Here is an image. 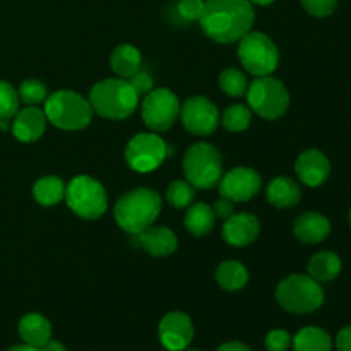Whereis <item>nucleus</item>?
Returning <instances> with one entry per match:
<instances>
[{"label": "nucleus", "mask_w": 351, "mask_h": 351, "mask_svg": "<svg viewBox=\"0 0 351 351\" xmlns=\"http://www.w3.org/2000/svg\"><path fill=\"white\" fill-rule=\"evenodd\" d=\"M256 12L249 0H206L202 31L216 43H235L252 29Z\"/></svg>", "instance_id": "nucleus-1"}, {"label": "nucleus", "mask_w": 351, "mask_h": 351, "mask_svg": "<svg viewBox=\"0 0 351 351\" xmlns=\"http://www.w3.org/2000/svg\"><path fill=\"white\" fill-rule=\"evenodd\" d=\"M161 211V197L156 191L147 187H137L125 192L115 202V221L123 232L130 235L149 228Z\"/></svg>", "instance_id": "nucleus-2"}, {"label": "nucleus", "mask_w": 351, "mask_h": 351, "mask_svg": "<svg viewBox=\"0 0 351 351\" xmlns=\"http://www.w3.org/2000/svg\"><path fill=\"white\" fill-rule=\"evenodd\" d=\"M89 103L103 119L123 120L136 112L139 96L127 79H103L91 88Z\"/></svg>", "instance_id": "nucleus-3"}, {"label": "nucleus", "mask_w": 351, "mask_h": 351, "mask_svg": "<svg viewBox=\"0 0 351 351\" xmlns=\"http://www.w3.org/2000/svg\"><path fill=\"white\" fill-rule=\"evenodd\" d=\"M45 115L48 122L62 130H81L93 120L89 99L71 89H58L45 99Z\"/></svg>", "instance_id": "nucleus-4"}, {"label": "nucleus", "mask_w": 351, "mask_h": 351, "mask_svg": "<svg viewBox=\"0 0 351 351\" xmlns=\"http://www.w3.org/2000/svg\"><path fill=\"white\" fill-rule=\"evenodd\" d=\"M276 300L290 314H312L324 304V290L308 274H291L278 285Z\"/></svg>", "instance_id": "nucleus-5"}, {"label": "nucleus", "mask_w": 351, "mask_h": 351, "mask_svg": "<svg viewBox=\"0 0 351 351\" xmlns=\"http://www.w3.org/2000/svg\"><path fill=\"white\" fill-rule=\"evenodd\" d=\"M184 173L194 189L209 191L216 187L223 177L221 153L208 143L194 144L185 153Z\"/></svg>", "instance_id": "nucleus-6"}, {"label": "nucleus", "mask_w": 351, "mask_h": 351, "mask_svg": "<svg viewBox=\"0 0 351 351\" xmlns=\"http://www.w3.org/2000/svg\"><path fill=\"white\" fill-rule=\"evenodd\" d=\"M65 201L69 209L82 219H98L108 208L105 187L96 178L77 175L65 187Z\"/></svg>", "instance_id": "nucleus-7"}, {"label": "nucleus", "mask_w": 351, "mask_h": 351, "mask_svg": "<svg viewBox=\"0 0 351 351\" xmlns=\"http://www.w3.org/2000/svg\"><path fill=\"white\" fill-rule=\"evenodd\" d=\"M245 95L250 110L266 120L280 119L290 106V93L287 86L273 75L254 79Z\"/></svg>", "instance_id": "nucleus-8"}, {"label": "nucleus", "mask_w": 351, "mask_h": 351, "mask_svg": "<svg viewBox=\"0 0 351 351\" xmlns=\"http://www.w3.org/2000/svg\"><path fill=\"white\" fill-rule=\"evenodd\" d=\"M239 58L247 72L256 77H264L278 69L280 51L267 34L249 31L239 40Z\"/></svg>", "instance_id": "nucleus-9"}, {"label": "nucleus", "mask_w": 351, "mask_h": 351, "mask_svg": "<svg viewBox=\"0 0 351 351\" xmlns=\"http://www.w3.org/2000/svg\"><path fill=\"white\" fill-rule=\"evenodd\" d=\"M171 153L173 146L165 143L158 134L143 132L134 136L127 144L125 161L132 170L147 173L161 167Z\"/></svg>", "instance_id": "nucleus-10"}, {"label": "nucleus", "mask_w": 351, "mask_h": 351, "mask_svg": "<svg viewBox=\"0 0 351 351\" xmlns=\"http://www.w3.org/2000/svg\"><path fill=\"white\" fill-rule=\"evenodd\" d=\"M143 120L154 132H165L175 123L180 115V103L175 93L170 89L160 88L147 93L143 99Z\"/></svg>", "instance_id": "nucleus-11"}, {"label": "nucleus", "mask_w": 351, "mask_h": 351, "mask_svg": "<svg viewBox=\"0 0 351 351\" xmlns=\"http://www.w3.org/2000/svg\"><path fill=\"white\" fill-rule=\"evenodd\" d=\"M180 119L185 129L199 137L211 136L219 123V113L215 103L204 96H192L180 106Z\"/></svg>", "instance_id": "nucleus-12"}, {"label": "nucleus", "mask_w": 351, "mask_h": 351, "mask_svg": "<svg viewBox=\"0 0 351 351\" xmlns=\"http://www.w3.org/2000/svg\"><path fill=\"white\" fill-rule=\"evenodd\" d=\"M219 195L233 202H245L256 197L261 191V175L247 167H237L223 173L219 180Z\"/></svg>", "instance_id": "nucleus-13"}, {"label": "nucleus", "mask_w": 351, "mask_h": 351, "mask_svg": "<svg viewBox=\"0 0 351 351\" xmlns=\"http://www.w3.org/2000/svg\"><path fill=\"white\" fill-rule=\"evenodd\" d=\"M160 341L168 351L187 350L194 338V326L184 312H170L160 322Z\"/></svg>", "instance_id": "nucleus-14"}, {"label": "nucleus", "mask_w": 351, "mask_h": 351, "mask_svg": "<svg viewBox=\"0 0 351 351\" xmlns=\"http://www.w3.org/2000/svg\"><path fill=\"white\" fill-rule=\"evenodd\" d=\"M295 171L307 187H321L331 175V161L322 151L307 149L295 161Z\"/></svg>", "instance_id": "nucleus-15"}, {"label": "nucleus", "mask_w": 351, "mask_h": 351, "mask_svg": "<svg viewBox=\"0 0 351 351\" xmlns=\"http://www.w3.org/2000/svg\"><path fill=\"white\" fill-rule=\"evenodd\" d=\"M259 219L250 213H239V215L233 213L228 219H225V225H223V239L228 245L233 247L250 245L259 237Z\"/></svg>", "instance_id": "nucleus-16"}, {"label": "nucleus", "mask_w": 351, "mask_h": 351, "mask_svg": "<svg viewBox=\"0 0 351 351\" xmlns=\"http://www.w3.org/2000/svg\"><path fill=\"white\" fill-rule=\"evenodd\" d=\"M136 243L137 247L146 250L153 257H168L177 250L178 240L175 233L168 226H153L146 228L144 232L137 233Z\"/></svg>", "instance_id": "nucleus-17"}, {"label": "nucleus", "mask_w": 351, "mask_h": 351, "mask_svg": "<svg viewBox=\"0 0 351 351\" xmlns=\"http://www.w3.org/2000/svg\"><path fill=\"white\" fill-rule=\"evenodd\" d=\"M10 129L14 137L21 143H34L45 134L47 115L38 106H26L14 115Z\"/></svg>", "instance_id": "nucleus-18"}, {"label": "nucleus", "mask_w": 351, "mask_h": 351, "mask_svg": "<svg viewBox=\"0 0 351 351\" xmlns=\"http://www.w3.org/2000/svg\"><path fill=\"white\" fill-rule=\"evenodd\" d=\"M293 233L302 243L315 245L324 242L331 233V221L324 215L315 211L304 213L293 223Z\"/></svg>", "instance_id": "nucleus-19"}, {"label": "nucleus", "mask_w": 351, "mask_h": 351, "mask_svg": "<svg viewBox=\"0 0 351 351\" xmlns=\"http://www.w3.org/2000/svg\"><path fill=\"white\" fill-rule=\"evenodd\" d=\"M267 202L274 208L288 209L293 208L300 202L302 191L297 182L290 177H276L271 180V184L266 189Z\"/></svg>", "instance_id": "nucleus-20"}, {"label": "nucleus", "mask_w": 351, "mask_h": 351, "mask_svg": "<svg viewBox=\"0 0 351 351\" xmlns=\"http://www.w3.org/2000/svg\"><path fill=\"white\" fill-rule=\"evenodd\" d=\"M343 263L339 256L331 250H322L315 256L311 257L307 264V273L312 280L317 283H328V281H335L336 278L341 274Z\"/></svg>", "instance_id": "nucleus-21"}, {"label": "nucleus", "mask_w": 351, "mask_h": 351, "mask_svg": "<svg viewBox=\"0 0 351 351\" xmlns=\"http://www.w3.org/2000/svg\"><path fill=\"white\" fill-rule=\"evenodd\" d=\"M19 336L26 345L41 348L51 339V324L41 314H27L19 321Z\"/></svg>", "instance_id": "nucleus-22"}, {"label": "nucleus", "mask_w": 351, "mask_h": 351, "mask_svg": "<svg viewBox=\"0 0 351 351\" xmlns=\"http://www.w3.org/2000/svg\"><path fill=\"white\" fill-rule=\"evenodd\" d=\"M215 211H213L211 206H208L206 202H195V204L189 206L184 218L185 228H187V232L192 233L194 237L208 235L213 230V226H215Z\"/></svg>", "instance_id": "nucleus-23"}, {"label": "nucleus", "mask_w": 351, "mask_h": 351, "mask_svg": "<svg viewBox=\"0 0 351 351\" xmlns=\"http://www.w3.org/2000/svg\"><path fill=\"white\" fill-rule=\"evenodd\" d=\"M110 64L119 77L129 79L136 72H139L143 57H141V51L132 45H119L110 57Z\"/></svg>", "instance_id": "nucleus-24"}, {"label": "nucleus", "mask_w": 351, "mask_h": 351, "mask_svg": "<svg viewBox=\"0 0 351 351\" xmlns=\"http://www.w3.org/2000/svg\"><path fill=\"white\" fill-rule=\"evenodd\" d=\"M216 281L226 291L242 290L249 283V271L239 261H225L216 269Z\"/></svg>", "instance_id": "nucleus-25"}, {"label": "nucleus", "mask_w": 351, "mask_h": 351, "mask_svg": "<svg viewBox=\"0 0 351 351\" xmlns=\"http://www.w3.org/2000/svg\"><path fill=\"white\" fill-rule=\"evenodd\" d=\"M293 350L295 351H331L332 350V339L324 329L315 328V326H308V328L300 329L293 339Z\"/></svg>", "instance_id": "nucleus-26"}, {"label": "nucleus", "mask_w": 351, "mask_h": 351, "mask_svg": "<svg viewBox=\"0 0 351 351\" xmlns=\"http://www.w3.org/2000/svg\"><path fill=\"white\" fill-rule=\"evenodd\" d=\"M33 197L41 206H57L65 197V184L55 175H47L33 185Z\"/></svg>", "instance_id": "nucleus-27"}, {"label": "nucleus", "mask_w": 351, "mask_h": 351, "mask_svg": "<svg viewBox=\"0 0 351 351\" xmlns=\"http://www.w3.org/2000/svg\"><path fill=\"white\" fill-rule=\"evenodd\" d=\"M219 88L228 96H235V98L243 96L247 93V88H249L247 75L235 67L225 69L219 75Z\"/></svg>", "instance_id": "nucleus-28"}, {"label": "nucleus", "mask_w": 351, "mask_h": 351, "mask_svg": "<svg viewBox=\"0 0 351 351\" xmlns=\"http://www.w3.org/2000/svg\"><path fill=\"white\" fill-rule=\"evenodd\" d=\"M250 120H252V112L249 106L232 105L223 112L221 123L230 132H243L250 125Z\"/></svg>", "instance_id": "nucleus-29"}, {"label": "nucleus", "mask_w": 351, "mask_h": 351, "mask_svg": "<svg viewBox=\"0 0 351 351\" xmlns=\"http://www.w3.org/2000/svg\"><path fill=\"white\" fill-rule=\"evenodd\" d=\"M194 197L195 189L185 180L171 182L167 189V201L170 202V206H173L177 209L189 208L194 202Z\"/></svg>", "instance_id": "nucleus-30"}, {"label": "nucleus", "mask_w": 351, "mask_h": 351, "mask_svg": "<svg viewBox=\"0 0 351 351\" xmlns=\"http://www.w3.org/2000/svg\"><path fill=\"white\" fill-rule=\"evenodd\" d=\"M17 95L27 106H36L48 98L47 86L38 79H26L24 82H21Z\"/></svg>", "instance_id": "nucleus-31"}, {"label": "nucleus", "mask_w": 351, "mask_h": 351, "mask_svg": "<svg viewBox=\"0 0 351 351\" xmlns=\"http://www.w3.org/2000/svg\"><path fill=\"white\" fill-rule=\"evenodd\" d=\"M19 112V95L5 81H0V120H10Z\"/></svg>", "instance_id": "nucleus-32"}, {"label": "nucleus", "mask_w": 351, "mask_h": 351, "mask_svg": "<svg viewBox=\"0 0 351 351\" xmlns=\"http://www.w3.org/2000/svg\"><path fill=\"white\" fill-rule=\"evenodd\" d=\"M204 0H178L177 12L184 21H199L204 12Z\"/></svg>", "instance_id": "nucleus-33"}, {"label": "nucleus", "mask_w": 351, "mask_h": 351, "mask_svg": "<svg viewBox=\"0 0 351 351\" xmlns=\"http://www.w3.org/2000/svg\"><path fill=\"white\" fill-rule=\"evenodd\" d=\"M304 9L314 17H329L338 7V0H300Z\"/></svg>", "instance_id": "nucleus-34"}, {"label": "nucleus", "mask_w": 351, "mask_h": 351, "mask_svg": "<svg viewBox=\"0 0 351 351\" xmlns=\"http://www.w3.org/2000/svg\"><path fill=\"white\" fill-rule=\"evenodd\" d=\"M264 345L267 351H288L291 346V336L283 329H273L267 332Z\"/></svg>", "instance_id": "nucleus-35"}, {"label": "nucleus", "mask_w": 351, "mask_h": 351, "mask_svg": "<svg viewBox=\"0 0 351 351\" xmlns=\"http://www.w3.org/2000/svg\"><path fill=\"white\" fill-rule=\"evenodd\" d=\"M127 81L130 82V86H132V89L136 91V95L139 96H146L147 93H151L154 89V81L153 77H151L147 72H136V74L132 75V77H129Z\"/></svg>", "instance_id": "nucleus-36"}, {"label": "nucleus", "mask_w": 351, "mask_h": 351, "mask_svg": "<svg viewBox=\"0 0 351 351\" xmlns=\"http://www.w3.org/2000/svg\"><path fill=\"white\" fill-rule=\"evenodd\" d=\"M213 211H215V216L219 219H228L230 216L235 213V202L230 201L226 197H219L218 201L213 204Z\"/></svg>", "instance_id": "nucleus-37"}, {"label": "nucleus", "mask_w": 351, "mask_h": 351, "mask_svg": "<svg viewBox=\"0 0 351 351\" xmlns=\"http://www.w3.org/2000/svg\"><path fill=\"white\" fill-rule=\"evenodd\" d=\"M336 348L338 351H351V324L345 326L336 336Z\"/></svg>", "instance_id": "nucleus-38"}, {"label": "nucleus", "mask_w": 351, "mask_h": 351, "mask_svg": "<svg viewBox=\"0 0 351 351\" xmlns=\"http://www.w3.org/2000/svg\"><path fill=\"white\" fill-rule=\"evenodd\" d=\"M216 351H252V350L240 341H230V343H225V345L219 346Z\"/></svg>", "instance_id": "nucleus-39"}, {"label": "nucleus", "mask_w": 351, "mask_h": 351, "mask_svg": "<svg viewBox=\"0 0 351 351\" xmlns=\"http://www.w3.org/2000/svg\"><path fill=\"white\" fill-rule=\"evenodd\" d=\"M40 351H67L65 346L62 345L60 341H55V339H48L43 346H41Z\"/></svg>", "instance_id": "nucleus-40"}, {"label": "nucleus", "mask_w": 351, "mask_h": 351, "mask_svg": "<svg viewBox=\"0 0 351 351\" xmlns=\"http://www.w3.org/2000/svg\"><path fill=\"white\" fill-rule=\"evenodd\" d=\"M7 351H40V348H34V346H29V345H17V346H12V348H9Z\"/></svg>", "instance_id": "nucleus-41"}, {"label": "nucleus", "mask_w": 351, "mask_h": 351, "mask_svg": "<svg viewBox=\"0 0 351 351\" xmlns=\"http://www.w3.org/2000/svg\"><path fill=\"white\" fill-rule=\"evenodd\" d=\"M252 5H269V3H273L274 0H249Z\"/></svg>", "instance_id": "nucleus-42"}, {"label": "nucleus", "mask_w": 351, "mask_h": 351, "mask_svg": "<svg viewBox=\"0 0 351 351\" xmlns=\"http://www.w3.org/2000/svg\"><path fill=\"white\" fill-rule=\"evenodd\" d=\"M0 129L2 130L9 129V120H0Z\"/></svg>", "instance_id": "nucleus-43"}, {"label": "nucleus", "mask_w": 351, "mask_h": 351, "mask_svg": "<svg viewBox=\"0 0 351 351\" xmlns=\"http://www.w3.org/2000/svg\"><path fill=\"white\" fill-rule=\"evenodd\" d=\"M348 221H350V226H351V208H350V213H348Z\"/></svg>", "instance_id": "nucleus-44"}, {"label": "nucleus", "mask_w": 351, "mask_h": 351, "mask_svg": "<svg viewBox=\"0 0 351 351\" xmlns=\"http://www.w3.org/2000/svg\"><path fill=\"white\" fill-rule=\"evenodd\" d=\"M182 351H197V350H182Z\"/></svg>", "instance_id": "nucleus-45"}]
</instances>
